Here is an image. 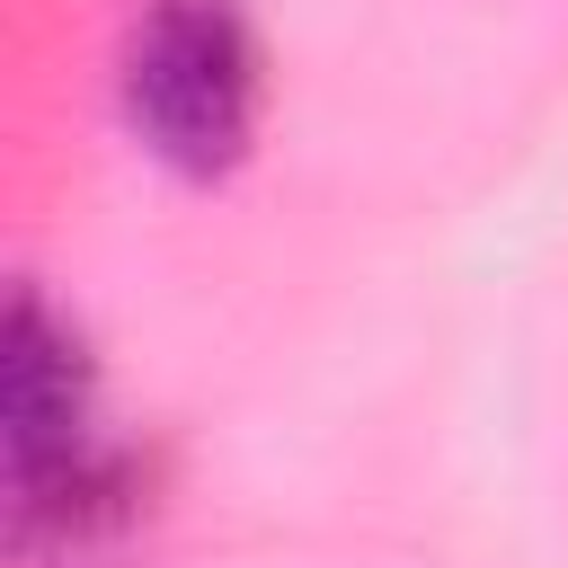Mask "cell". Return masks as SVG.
<instances>
[{
  "label": "cell",
  "instance_id": "cell-1",
  "mask_svg": "<svg viewBox=\"0 0 568 568\" xmlns=\"http://www.w3.org/2000/svg\"><path fill=\"white\" fill-rule=\"evenodd\" d=\"M124 124L169 178H231L257 142L266 106V53L240 0H151L115 62Z\"/></svg>",
  "mask_w": 568,
  "mask_h": 568
},
{
  "label": "cell",
  "instance_id": "cell-2",
  "mask_svg": "<svg viewBox=\"0 0 568 568\" xmlns=\"http://www.w3.org/2000/svg\"><path fill=\"white\" fill-rule=\"evenodd\" d=\"M98 417V364L80 346V328L44 302V293H9V328H0V453H9V515L36 524L44 506H62L71 488H89L115 453L89 435Z\"/></svg>",
  "mask_w": 568,
  "mask_h": 568
}]
</instances>
